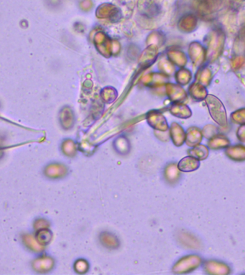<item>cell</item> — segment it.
<instances>
[{"label":"cell","instance_id":"obj_1","mask_svg":"<svg viewBox=\"0 0 245 275\" xmlns=\"http://www.w3.org/2000/svg\"><path fill=\"white\" fill-rule=\"evenodd\" d=\"M207 61L216 62L222 56L226 43V34L221 28H214L207 34L206 38Z\"/></svg>","mask_w":245,"mask_h":275},{"label":"cell","instance_id":"obj_2","mask_svg":"<svg viewBox=\"0 0 245 275\" xmlns=\"http://www.w3.org/2000/svg\"><path fill=\"white\" fill-rule=\"evenodd\" d=\"M205 100L209 112L214 122L220 127H228L229 123L226 108L220 99L214 95H208Z\"/></svg>","mask_w":245,"mask_h":275},{"label":"cell","instance_id":"obj_3","mask_svg":"<svg viewBox=\"0 0 245 275\" xmlns=\"http://www.w3.org/2000/svg\"><path fill=\"white\" fill-rule=\"evenodd\" d=\"M223 0H196V7L199 16L203 17H214L221 9Z\"/></svg>","mask_w":245,"mask_h":275},{"label":"cell","instance_id":"obj_4","mask_svg":"<svg viewBox=\"0 0 245 275\" xmlns=\"http://www.w3.org/2000/svg\"><path fill=\"white\" fill-rule=\"evenodd\" d=\"M204 270L207 274L210 275H228L231 273L229 266L219 260H207L204 262Z\"/></svg>","mask_w":245,"mask_h":275},{"label":"cell","instance_id":"obj_5","mask_svg":"<svg viewBox=\"0 0 245 275\" xmlns=\"http://www.w3.org/2000/svg\"><path fill=\"white\" fill-rule=\"evenodd\" d=\"M202 263V259L199 255H192L185 257L177 265V269L180 273H188L199 268Z\"/></svg>","mask_w":245,"mask_h":275},{"label":"cell","instance_id":"obj_6","mask_svg":"<svg viewBox=\"0 0 245 275\" xmlns=\"http://www.w3.org/2000/svg\"><path fill=\"white\" fill-rule=\"evenodd\" d=\"M225 155L230 160L235 162H245V145L237 144L225 148Z\"/></svg>","mask_w":245,"mask_h":275},{"label":"cell","instance_id":"obj_7","mask_svg":"<svg viewBox=\"0 0 245 275\" xmlns=\"http://www.w3.org/2000/svg\"><path fill=\"white\" fill-rule=\"evenodd\" d=\"M191 54L194 63L202 65L207 61V49L199 43H193L191 48Z\"/></svg>","mask_w":245,"mask_h":275},{"label":"cell","instance_id":"obj_8","mask_svg":"<svg viewBox=\"0 0 245 275\" xmlns=\"http://www.w3.org/2000/svg\"><path fill=\"white\" fill-rule=\"evenodd\" d=\"M231 142L228 136H225L222 133H218L214 137L209 139L207 146L210 149L213 151H217V150L225 149L229 146Z\"/></svg>","mask_w":245,"mask_h":275},{"label":"cell","instance_id":"obj_9","mask_svg":"<svg viewBox=\"0 0 245 275\" xmlns=\"http://www.w3.org/2000/svg\"><path fill=\"white\" fill-rule=\"evenodd\" d=\"M200 166V161L193 156H187L179 163V168L184 172L196 171Z\"/></svg>","mask_w":245,"mask_h":275},{"label":"cell","instance_id":"obj_10","mask_svg":"<svg viewBox=\"0 0 245 275\" xmlns=\"http://www.w3.org/2000/svg\"><path fill=\"white\" fill-rule=\"evenodd\" d=\"M202 138V130L197 127H192L188 130L186 144L189 146H196L200 144Z\"/></svg>","mask_w":245,"mask_h":275},{"label":"cell","instance_id":"obj_11","mask_svg":"<svg viewBox=\"0 0 245 275\" xmlns=\"http://www.w3.org/2000/svg\"><path fill=\"white\" fill-rule=\"evenodd\" d=\"M213 73L211 69L204 67L199 70L197 74V80L201 85L209 86L212 81Z\"/></svg>","mask_w":245,"mask_h":275},{"label":"cell","instance_id":"obj_12","mask_svg":"<svg viewBox=\"0 0 245 275\" xmlns=\"http://www.w3.org/2000/svg\"><path fill=\"white\" fill-rule=\"evenodd\" d=\"M209 153H210V151H209L208 147L201 145V144L196 146L195 148L189 151V154L191 155V156H193L199 161L205 160L208 157Z\"/></svg>","mask_w":245,"mask_h":275},{"label":"cell","instance_id":"obj_13","mask_svg":"<svg viewBox=\"0 0 245 275\" xmlns=\"http://www.w3.org/2000/svg\"><path fill=\"white\" fill-rule=\"evenodd\" d=\"M191 93L196 100H203L207 98L208 91L204 85L201 84H193L191 87Z\"/></svg>","mask_w":245,"mask_h":275},{"label":"cell","instance_id":"obj_14","mask_svg":"<svg viewBox=\"0 0 245 275\" xmlns=\"http://www.w3.org/2000/svg\"><path fill=\"white\" fill-rule=\"evenodd\" d=\"M234 48L237 50V55H242L245 57V25L239 32Z\"/></svg>","mask_w":245,"mask_h":275},{"label":"cell","instance_id":"obj_15","mask_svg":"<svg viewBox=\"0 0 245 275\" xmlns=\"http://www.w3.org/2000/svg\"><path fill=\"white\" fill-rule=\"evenodd\" d=\"M230 120L236 125L245 124V108H239L230 114Z\"/></svg>","mask_w":245,"mask_h":275},{"label":"cell","instance_id":"obj_16","mask_svg":"<svg viewBox=\"0 0 245 275\" xmlns=\"http://www.w3.org/2000/svg\"><path fill=\"white\" fill-rule=\"evenodd\" d=\"M245 66V57L242 55H236L230 61V67L233 71L237 72Z\"/></svg>","mask_w":245,"mask_h":275},{"label":"cell","instance_id":"obj_17","mask_svg":"<svg viewBox=\"0 0 245 275\" xmlns=\"http://www.w3.org/2000/svg\"><path fill=\"white\" fill-rule=\"evenodd\" d=\"M219 133V129L214 125L209 124L204 126L202 130V134L204 137L210 139Z\"/></svg>","mask_w":245,"mask_h":275},{"label":"cell","instance_id":"obj_18","mask_svg":"<svg viewBox=\"0 0 245 275\" xmlns=\"http://www.w3.org/2000/svg\"><path fill=\"white\" fill-rule=\"evenodd\" d=\"M236 136L240 142L245 144V124L239 126L236 132Z\"/></svg>","mask_w":245,"mask_h":275},{"label":"cell","instance_id":"obj_19","mask_svg":"<svg viewBox=\"0 0 245 275\" xmlns=\"http://www.w3.org/2000/svg\"><path fill=\"white\" fill-rule=\"evenodd\" d=\"M243 1H245V0H243Z\"/></svg>","mask_w":245,"mask_h":275}]
</instances>
